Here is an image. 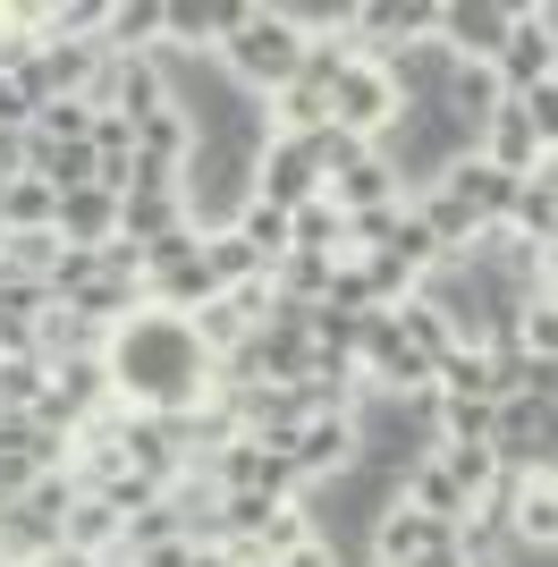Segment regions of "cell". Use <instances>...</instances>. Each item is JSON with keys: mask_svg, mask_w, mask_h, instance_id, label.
<instances>
[{"mask_svg": "<svg viewBox=\"0 0 558 567\" xmlns=\"http://www.w3.org/2000/svg\"><path fill=\"white\" fill-rule=\"evenodd\" d=\"M490 76H499L508 94H534V85H558V9H550V0H516V18H508V43H499Z\"/></svg>", "mask_w": 558, "mask_h": 567, "instance_id": "277c9868", "label": "cell"}, {"mask_svg": "<svg viewBox=\"0 0 558 567\" xmlns=\"http://www.w3.org/2000/svg\"><path fill=\"white\" fill-rule=\"evenodd\" d=\"M237 237H246V246L262 255V271H271V262L288 255V213H271V204H246V213H237Z\"/></svg>", "mask_w": 558, "mask_h": 567, "instance_id": "836d02e7", "label": "cell"}, {"mask_svg": "<svg viewBox=\"0 0 558 567\" xmlns=\"http://www.w3.org/2000/svg\"><path fill=\"white\" fill-rule=\"evenodd\" d=\"M432 457H441V474H448V483L465 492V517H474V499L490 492V474H499V457H490L483 441H448V450H432Z\"/></svg>", "mask_w": 558, "mask_h": 567, "instance_id": "f546056e", "label": "cell"}, {"mask_svg": "<svg viewBox=\"0 0 558 567\" xmlns=\"http://www.w3.org/2000/svg\"><path fill=\"white\" fill-rule=\"evenodd\" d=\"M169 229H186V204H178V195H127V204H118V237L153 246V237H169Z\"/></svg>", "mask_w": 558, "mask_h": 567, "instance_id": "83f0119b", "label": "cell"}, {"mask_svg": "<svg viewBox=\"0 0 558 567\" xmlns=\"http://www.w3.org/2000/svg\"><path fill=\"white\" fill-rule=\"evenodd\" d=\"M76 499H85V483H76V466H51V474H34V483H25L18 492V508L25 517H43V525H60L76 508Z\"/></svg>", "mask_w": 558, "mask_h": 567, "instance_id": "1f68e13d", "label": "cell"}, {"mask_svg": "<svg viewBox=\"0 0 558 567\" xmlns=\"http://www.w3.org/2000/svg\"><path fill=\"white\" fill-rule=\"evenodd\" d=\"M220 288H211V271H204V246H195V262H169V271H144V306L153 313H195V306H211Z\"/></svg>", "mask_w": 558, "mask_h": 567, "instance_id": "5bb4252c", "label": "cell"}, {"mask_svg": "<svg viewBox=\"0 0 558 567\" xmlns=\"http://www.w3.org/2000/svg\"><path fill=\"white\" fill-rule=\"evenodd\" d=\"M111 567H118V559H111Z\"/></svg>", "mask_w": 558, "mask_h": 567, "instance_id": "bcb514c9", "label": "cell"}, {"mask_svg": "<svg viewBox=\"0 0 558 567\" xmlns=\"http://www.w3.org/2000/svg\"><path fill=\"white\" fill-rule=\"evenodd\" d=\"M288 255H322V262H339V255H348V213H339L330 195L297 204V213H288Z\"/></svg>", "mask_w": 558, "mask_h": 567, "instance_id": "2e32d148", "label": "cell"}, {"mask_svg": "<svg viewBox=\"0 0 558 567\" xmlns=\"http://www.w3.org/2000/svg\"><path fill=\"white\" fill-rule=\"evenodd\" d=\"M297 60H304V34L279 18V0H255V9H246V25L220 43V69H229L255 102H271L279 85L297 76Z\"/></svg>", "mask_w": 558, "mask_h": 567, "instance_id": "7a4b0ae2", "label": "cell"}, {"mask_svg": "<svg viewBox=\"0 0 558 567\" xmlns=\"http://www.w3.org/2000/svg\"><path fill=\"white\" fill-rule=\"evenodd\" d=\"M204 474L220 483V492H262V499H304V474L288 466V457H271V450H255L246 432L237 441H220V450L204 457Z\"/></svg>", "mask_w": 558, "mask_h": 567, "instance_id": "52a82bcc", "label": "cell"}, {"mask_svg": "<svg viewBox=\"0 0 558 567\" xmlns=\"http://www.w3.org/2000/svg\"><path fill=\"white\" fill-rule=\"evenodd\" d=\"M69 313H85V322H102V331H118V322H136L144 313V288H127V280H85L69 297Z\"/></svg>", "mask_w": 558, "mask_h": 567, "instance_id": "cb8c5ba5", "label": "cell"}, {"mask_svg": "<svg viewBox=\"0 0 558 567\" xmlns=\"http://www.w3.org/2000/svg\"><path fill=\"white\" fill-rule=\"evenodd\" d=\"M9 178H25V136L0 127V187H9Z\"/></svg>", "mask_w": 558, "mask_h": 567, "instance_id": "b9f144b4", "label": "cell"}, {"mask_svg": "<svg viewBox=\"0 0 558 567\" xmlns=\"http://www.w3.org/2000/svg\"><path fill=\"white\" fill-rule=\"evenodd\" d=\"M102 25H111V0H43V43L102 51Z\"/></svg>", "mask_w": 558, "mask_h": 567, "instance_id": "44dd1931", "label": "cell"}, {"mask_svg": "<svg viewBox=\"0 0 558 567\" xmlns=\"http://www.w3.org/2000/svg\"><path fill=\"white\" fill-rule=\"evenodd\" d=\"M322 195L330 204H339V213H381V204H406V195H397V178H390V162H381V153H355L348 169H330L322 178Z\"/></svg>", "mask_w": 558, "mask_h": 567, "instance_id": "7c38bea8", "label": "cell"}, {"mask_svg": "<svg viewBox=\"0 0 558 567\" xmlns=\"http://www.w3.org/2000/svg\"><path fill=\"white\" fill-rule=\"evenodd\" d=\"M186 153H195V127H186L178 111H153V118H136V162L186 169Z\"/></svg>", "mask_w": 558, "mask_h": 567, "instance_id": "d4e9b609", "label": "cell"}, {"mask_svg": "<svg viewBox=\"0 0 558 567\" xmlns=\"http://www.w3.org/2000/svg\"><path fill=\"white\" fill-rule=\"evenodd\" d=\"M508 18H516V0H441V43L457 60H499Z\"/></svg>", "mask_w": 558, "mask_h": 567, "instance_id": "30bf717a", "label": "cell"}, {"mask_svg": "<svg viewBox=\"0 0 558 567\" xmlns=\"http://www.w3.org/2000/svg\"><path fill=\"white\" fill-rule=\"evenodd\" d=\"M34 348H43V364H69V355H102V348H111V331L85 322V313H69V306H51L43 322H34Z\"/></svg>", "mask_w": 558, "mask_h": 567, "instance_id": "e0dca14e", "label": "cell"}, {"mask_svg": "<svg viewBox=\"0 0 558 567\" xmlns=\"http://www.w3.org/2000/svg\"><path fill=\"white\" fill-rule=\"evenodd\" d=\"M262 111H271V136H322V127H330V94H322V85H304V76H288Z\"/></svg>", "mask_w": 558, "mask_h": 567, "instance_id": "d6986e66", "label": "cell"}, {"mask_svg": "<svg viewBox=\"0 0 558 567\" xmlns=\"http://www.w3.org/2000/svg\"><path fill=\"white\" fill-rule=\"evenodd\" d=\"M288 466L304 474V492H313V483H339V474L355 466V415H304Z\"/></svg>", "mask_w": 558, "mask_h": 567, "instance_id": "9c48e42d", "label": "cell"}, {"mask_svg": "<svg viewBox=\"0 0 558 567\" xmlns=\"http://www.w3.org/2000/svg\"><path fill=\"white\" fill-rule=\"evenodd\" d=\"M93 271H102V280L144 288V246H136V237H102V246H93Z\"/></svg>", "mask_w": 558, "mask_h": 567, "instance_id": "d590c367", "label": "cell"}, {"mask_svg": "<svg viewBox=\"0 0 558 567\" xmlns=\"http://www.w3.org/2000/svg\"><path fill=\"white\" fill-rule=\"evenodd\" d=\"M118 525H127V517H118L111 499H93V492H85L69 517H60V543L85 550V559H111V550H118Z\"/></svg>", "mask_w": 558, "mask_h": 567, "instance_id": "ffe728a7", "label": "cell"}, {"mask_svg": "<svg viewBox=\"0 0 558 567\" xmlns=\"http://www.w3.org/2000/svg\"><path fill=\"white\" fill-rule=\"evenodd\" d=\"M204 271H211V288H246V280H262V255L237 229H211L204 237Z\"/></svg>", "mask_w": 558, "mask_h": 567, "instance_id": "f1b7e54d", "label": "cell"}, {"mask_svg": "<svg viewBox=\"0 0 558 567\" xmlns=\"http://www.w3.org/2000/svg\"><path fill=\"white\" fill-rule=\"evenodd\" d=\"M508 102H516L525 118H534V136L558 153V85H534V94H508Z\"/></svg>", "mask_w": 558, "mask_h": 567, "instance_id": "8d00e7d4", "label": "cell"}, {"mask_svg": "<svg viewBox=\"0 0 558 567\" xmlns=\"http://www.w3.org/2000/svg\"><path fill=\"white\" fill-rule=\"evenodd\" d=\"M111 390L136 415H186L195 399H211V355L195 348V331H186L178 313H153L144 306L136 322H118L111 331Z\"/></svg>", "mask_w": 558, "mask_h": 567, "instance_id": "6da1fadb", "label": "cell"}, {"mask_svg": "<svg viewBox=\"0 0 558 567\" xmlns=\"http://www.w3.org/2000/svg\"><path fill=\"white\" fill-rule=\"evenodd\" d=\"M0 127H9V136L34 127V102H25V85H9V76H0Z\"/></svg>", "mask_w": 558, "mask_h": 567, "instance_id": "ab89813d", "label": "cell"}, {"mask_svg": "<svg viewBox=\"0 0 558 567\" xmlns=\"http://www.w3.org/2000/svg\"><path fill=\"white\" fill-rule=\"evenodd\" d=\"M51 220H60V195L43 178H9L0 187V229H51Z\"/></svg>", "mask_w": 558, "mask_h": 567, "instance_id": "4dcf8cb0", "label": "cell"}, {"mask_svg": "<svg viewBox=\"0 0 558 567\" xmlns=\"http://www.w3.org/2000/svg\"><path fill=\"white\" fill-rule=\"evenodd\" d=\"M178 204H186V229L211 237V229H237V213L255 204V162L229 153V144H195L178 169Z\"/></svg>", "mask_w": 558, "mask_h": 567, "instance_id": "3957f363", "label": "cell"}, {"mask_svg": "<svg viewBox=\"0 0 558 567\" xmlns=\"http://www.w3.org/2000/svg\"><path fill=\"white\" fill-rule=\"evenodd\" d=\"M508 534H516V543H534V550H558V474H525V483H516Z\"/></svg>", "mask_w": 558, "mask_h": 567, "instance_id": "9a60e30c", "label": "cell"}, {"mask_svg": "<svg viewBox=\"0 0 558 567\" xmlns=\"http://www.w3.org/2000/svg\"><path fill=\"white\" fill-rule=\"evenodd\" d=\"M186 331H195V348H204L211 364H220V355H237L246 339H255V322H246V313H237L229 297H211V306H195V313H186Z\"/></svg>", "mask_w": 558, "mask_h": 567, "instance_id": "7402d4cb", "label": "cell"}, {"mask_svg": "<svg viewBox=\"0 0 558 567\" xmlns=\"http://www.w3.org/2000/svg\"><path fill=\"white\" fill-rule=\"evenodd\" d=\"M508 237H525V246H558V153H550V162H534L525 178H516Z\"/></svg>", "mask_w": 558, "mask_h": 567, "instance_id": "8fae6325", "label": "cell"}, {"mask_svg": "<svg viewBox=\"0 0 558 567\" xmlns=\"http://www.w3.org/2000/svg\"><path fill=\"white\" fill-rule=\"evenodd\" d=\"M516 348H525V355H550V364H558V288L516 306Z\"/></svg>", "mask_w": 558, "mask_h": 567, "instance_id": "d6a6232c", "label": "cell"}, {"mask_svg": "<svg viewBox=\"0 0 558 567\" xmlns=\"http://www.w3.org/2000/svg\"><path fill=\"white\" fill-rule=\"evenodd\" d=\"M406 567H474V559H465L457 543H441V550H423V559H406Z\"/></svg>", "mask_w": 558, "mask_h": 567, "instance_id": "7bdbcfd3", "label": "cell"}, {"mask_svg": "<svg viewBox=\"0 0 558 567\" xmlns=\"http://www.w3.org/2000/svg\"><path fill=\"white\" fill-rule=\"evenodd\" d=\"M51 390H60L76 415H93V406L111 399V355H69V364H51Z\"/></svg>", "mask_w": 558, "mask_h": 567, "instance_id": "484cf974", "label": "cell"}, {"mask_svg": "<svg viewBox=\"0 0 558 567\" xmlns=\"http://www.w3.org/2000/svg\"><path fill=\"white\" fill-rule=\"evenodd\" d=\"M195 246H204L195 229H169V237H153V246H144V271H169V262H195Z\"/></svg>", "mask_w": 558, "mask_h": 567, "instance_id": "74e56055", "label": "cell"}, {"mask_svg": "<svg viewBox=\"0 0 558 567\" xmlns=\"http://www.w3.org/2000/svg\"><path fill=\"white\" fill-rule=\"evenodd\" d=\"M246 543H255L262 559H288L297 543H313V517H304V499H271V508H262V525L246 534Z\"/></svg>", "mask_w": 558, "mask_h": 567, "instance_id": "4316f807", "label": "cell"}, {"mask_svg": "<svg viewBox=\"0 0 558 567\" xmlns=\"http://www.w3.org/2000/svg\"><path fill=\"white\" fill-rule=\"evenodd\" d=\"M390 118H397V94H390V76L372 69V60H348L339 69V85H330V127L355 144H381L390 136Z\"/></svg>", "mask_w": 558, "mask_h": 567, "instance_id": "5b68a950", "label": "cell"}, {"mask_svg": "<svg viewBox=\"0 0 558 567\" xmlns=\"http://www.w3.org/2000/svg\"><path fill=\"white\" fill-rule=\"evenodd\" d=\"M186 559H195V543L178 534V543H153V550H136V559H118V567H186Z\"/></svg>", "mask_w": 558, "mask_h": 567, "instance_id": "60d3db41", "label": "cell"}, {"mask_svg": "<svg viewBox=\"0 0 558 567\" xmlns=\"http://www.w3.org/2000/svg\"><path fill=\"white\" fill-rule=\"evenodd\" d=\"M322 195V153H313V136H271L255 162V204H271V213H297V204H313Z\"/></svg>", "mask_w": 558, "mask_h": 567, "instance_id": "8992f818", "label": "cell"}, {"mask_svg": "<svg viewBox=\"0 0 558 567\" xmlns=\"http://www.w3.org/2000/svg\"><path fill=\"white\" fill-rule=\"evenodd\" d=\"M60 262V229H0V280H43Z\"/></svg>", "mask_w": 558, "mask_h": 567, "instance_id": "603a6c76", "label": "cell"}, {"mask_svg": "<svg viewBox=\"0 0 558 567\" xmlns=\"http://www.w3.org/2000/svg\"><path fill=\"white\" fill-rule=\"evenodd\" d=\"M162 18H169V0H111L102 51H111V60H153V51H162Z\"/></svg>", "mask_w": 558, "mask_h": 567, "instance_id": "4fadbf2b", "label": "cell"}, {"mask_svg": "<svg viewBox=\"0 0 558 567\" xmlns=\"http://www.w3.org/2000/svg\"><path fill=\"white\" fill-rule=\"evenodd\" d=\"M60 246H102V237H118V204L102 187H76V195H60Z\"/></svg>", "mask_w": 558, "mask_h": 567, "instance_id": "ac0fdd59", "label": "cell"}, {"mask_svg": "<svg viewBox=\"0 0 558 567\" xmlns=\"http://www.w3.org/2000/svg\"><path fill=\"white\" fill-rule=\"evenodd\" d=\"M34 567H111V559H85V550H69V543H60L51 559H34Z\"/></svg>", "mask_w": 558, "mask_h": 567, "instance_id": "ee69618b", "label": "cell"}, {"mask_svg": "<svg viewBox=\"0 0 558 567\" xmlns=\"http://www.w3.org/2000/svg\"><path fill=\"white\" fill-rule=\"evenodd\" d=\"M372 69L390 76L397 111H423V102H441V94H448V76H457V51L432 34V43H397V51H381Z\"/></svg>", "mask_w": 558, "mask_h": 567, "instance_id": "ba28073f", "label": "cell"}, {"mask_svg": "<svg viewBox=\"0 0 558 567\" xmlns=\"http://www.w3.org/2000/svg\"><path fill=\"white\" fill-rule=\"evenodd\" d=\"M271 567H355V559H348L339 543H322V534H313V543H297L288 559H271Z\"/></svg>", "mask_w": 558, "mask_h": 567, "instance_id": "f35d334b", "label": "cell"}, {"mask_svg": "<svg viewBox=\"0 0 558 567\" xmlns=\"http://www.w3.org/2000/svg\"><path fill=\"white\" fill-rule=\"evenodd\" d=\"M43 390H51V364H43V355H9V364H0V399L18 406V415L43 399Z\"/></svg>", "mask_w": 558, "mask_h": 567, "instance_id": "e575fe53", "label": "cell"}, {"mask_svg": "<svg viewBox=\"0 0 558 567\" xmlns=\"http://www.w3.org/2000/svg\"><path fill=\"white\" fill-rule=\"evenodd\" d=\"M0 415H9V399H0Z\"/></svg>", "mask_w": 558, "mask_h": 567, "instance_id": "f6af8a7d", "label": "cell"}]
</instances>
